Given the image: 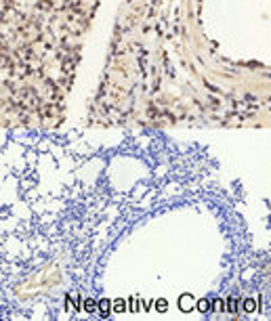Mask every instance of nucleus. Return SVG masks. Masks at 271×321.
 Returning <instances> with one entry per match:
<instances>
[{"label": "nucleus", "mask_w": 271, "mask_h": 321, "mask_svg": "<svg viewBox=\"0 0 271 321\" xmlns=\"http://www.w3.org/2000/svg\"><path fill=\"white\" fill-rule=\"evenodd\" d=\"M114 309H116V313H122L124 309H126V302L124 300H116V304H114Z\"/></svg>", "instance_id": "nucleus-3"}, {"label": "nucleus", "mask_w": 271, "mask_h": 321, "mask_svg": "<svg viewBox=\"0 0 271 321\" xmlns=\"http://www.w3.org/2000/svg\"><path fill=\"white\" fill-rule=\"evenodd\" d=\"M206 309H208V300H200V311L204 313Z\"/></svg>", "instance_id": "nucleus-5"}, {"label": "nucleus", "mask_w": 271, "mask_h": 321, "mask_svg": "<svg viewBox=\"0 0 271 321\" xmlns=\"http://www.w3.org/2000/svg\"><path fill=\"white\" fill-rule=\"evenodd\" d=\"M109 309H111V302L107 298H103L101 300V317H107L109 315Z\"/></svg>", "instance_id": "nucleus-2"}, {"label": "nucleus", "mask_w": 271, "mask_h": 321, "mask_svg": "<svg viewBox=\"0 0 271 321\" xmlns=\"http://www.w3.org/2000/svg\"><path fill=\"white\" fill-rule=\"evenodd\" d=\"M193 302H196V300H193V296H191V294H183L181 298H179V309H181L183 313H189L191 309H193Z\"/></svg>", "instance_id": "nucleus-1"}, {"label": "nucleus", "mask_w": 271, "mask_h": 321, "mask_svg": "<svg viewBox=\"0 0 271 321\" xmlns=\"http://www.w3.org/2000/svg\"><path fill=\"white\" fill-rule=\"evenodd\" d=\"M254 309V304H252V300H246V311H252Z\"/></svg>", "instance_id": "nucleus-6"}, {"label": "nucleus", "mask_w": 271, "mask_h": 321, "mask_svg": "<svg viewBox=\"0 0 271 321\" xmlns=\"http://www.w3.org/2000/svg\"><path fill=\"white\" fill-rule=\"evenodd\" d=\"M158 302H160V304H156V307H158V309H160V311L164 313V311H166V300H158Z\"/></svg>", "instance_id": "nucleus-4"}]
</instances>
